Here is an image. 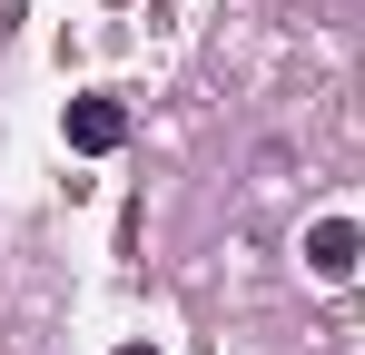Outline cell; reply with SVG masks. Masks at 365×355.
<instances>
[{
  "mask_svg": "<svg viewBox=\"0 0 365 355\" xmlns=\"http://www.w3.org/2000/svg\"><path fill=\"white\" fill-rule=\"evenodd\" d=\"M60 128H69V148H79V158H109V148L128 138V109H119V99H69Z\"/></svg>",
  "mask_w": 365,
  "mask_h": 355,
  "instance_id": "6da1fadb",
  "label": "cell"
},
{
  "mask_svg": "<svg viewBox=\"0 0 365 355\" xmlns=\"http://www.w3.org/2000/svg\"><path fill=\"white\" fill-rule=\"evenodd\" d=\"M356 257H365V237H356V217H316L306 227V267L336 287V277H356Z\"/></svg>",
  "mask_w": 365,
  "mask_h": 355,
  "instance_id": "7a4b0ae2",
  "label": "cell"
},
{
  "mask_svg": "<svg viewBox=\"0 0 365 355\" xmlns=\"http://www.w3.org/2000/svg\"><path fill=\"white\" fill-rule=\"evenodd\" d=\"M119 355H158V346H119Z\"/></svg>",
  "mask_w": 365,
  "mask_h": 355,
  "instance_id": "3957f363",
  "label": "cell"
}]
</instances>
